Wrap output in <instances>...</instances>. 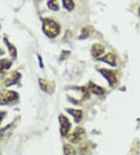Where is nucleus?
Returning a JSON list of instances; mask_svg holds the SVG:
<instances>
[{"mask_svg":"<svg viewBox=\"0 0 140 155\" xmlns=\"http://www.w3.org/2000/svg\"><path fill=\"white\" fill-rule=\"evenodd\" d=\"M43 31L49 38H54L60 33V26L53 20L46 19L43 22Z\"/></svg>","mask_w":140,"mask_h":155,"instance_id":"f257e3e1","label":"nucleus"},{"mask_svg":"<svg viewBox=\"0 0 140 155\" xmlns=\"http://www.w3.org/2000/svg\"><path fill=\"white\" fill-rule=\"evenodd\" d=\"M18 98V94L13 91L3 90L0 93V104H7Z\"/></svg>","mask_w":140,"mask_h":155,"instance_id":"f03ea898","label":"nucleus"},{"mask_svg":"<svg viewBox=\"0 0 140 155\" xmlns=\"http://www.w3.org/2000/svg\"><path fill=\"white\" fill-rule=\"evenodd\" d=\"M85 136V130L81 127H77L76 129L67 136L68 140L73 143H77L82 140Z\"/></svg>","mask_w":140,"mask_h":155,"instance_id":"7ed1b4c3","label":"nucleus"},{"mask_svg":"<svg viewBox=\"0 0 140 155\" xmlns=\"http://www.w3.org/2000/svg\"><path fill=\"white\" fill-rule=\"evenodd\" d=\"M58 119L60 123V133L62 136H68L69 130L71 129V123L67 117L64 115H60Z\"/></svg>","mask_w":140,"mask_h":155,"instance_id":"20e7f679","label":"nucleus"},{"mask_svg":"<svg viewBox=\"0 0 140 155\" xmlns=\"http://www.w3.org/2000/svg\"><path fill=\"white\" fill-rule=\"evenodd\" d=\"M99 71L107 80L110 86H114L115 85L116 82H117V78H116L115 74L114 73V71L107 70V69H101V70H99Z\"/></svg>","mask_w":140,"mask_h":155,"instance_id":"39448f33","label":"nucleus"},{"mask_svg":"<svg viewBox=\"0 0 140 155\" xmlns=\"http://www.w3.org/2000/svg\"><path fill=\"white\" fill-rule=\"evenodd\" d=\"M20 78V74H19V73H17V72H12V73L9 74L6 77V81H5L6 85H13V84L16 83L18 81Z\"/></svg>","mask_w":140,"mask_h":155,"instance_id":"423d86ee","label":"nucleus"},{"mask_svg":"<svg viewBox=\"0 0 140 155\" xmlns=\"http://www.w3.org/2000/svg\"><path fill=\"white\" fill-rule=\"evenodd\" d=\"M104 53V47L101 44L97 43L92 46L91 53L93 57H99L101 56L103 53Z\"/></svg>","mask_w":140,"mask_h":155,"instance_id":"0eeeda50","label":"nucleus"},{"mask_svg":"<svg viewBox=\"0 0 140 155\" xmlns=\"http://www.w3.org/2000/svg\"><path fill=\"white\" fill-rule=\"evenodd\" d=\"M100 61L108 64L110 66H116V57L111 53H109L99 59Z\"/></svg>","mask_w":140,"mask_h":155,"instance_id":"6e6552de","label":"nucleus"},{"mask_svg":"<svg viewBox=\"0 0 140 155\" xmlns=\"http://www.w3.org/2000/svg\"><path fill=\"white\" fill-rule=\"evenodd\" d=\"M67 111L69 112L73 117H74L76 122H80L82 117V111L81 110H76V109H67Z\"/></svg>","mask_w":140,"mask_h":155,"instance_id":"1a4fd4ad","label":"nucleus"},{"mask_svg":"<svg viewBox=\"0 0 140 155\" xmlns=\"http://www.w3.org/2000/svg\"><path fill=\"white\" fill-rule=\"evenodd\" d=\"M88 91H90L92 93L96 95H103L104 93V89H103V88L100 87V86L95 85V84L91 83V82L89 84Z\"/></svg>","mask_w":140,"mask_h":155,"instance_id":"9d476101","label":"nucleus"},{"mask_svg":"<svg viewBox=\"0 0 140 155\" xmlns=\"http://www.w3.org/2000/svg\"><path fill=\"white\" fill-rule=\"evenodd\" d=\"M11 61H8L6 59H2L0 60V73L5 72L6 71L9 70L11 67Z\"/></svg>","mask_w":140,"mask_h":155,"instance_id":"9b49d317","label":"nucleus"},{"mask_svg":"<svg viewBox=\"0 0 140 155\" xmlns=\"http://www.w3.org/2000/svg\"><path fill=\"white\" fill-rule=\"evenodd\" d=\"M39 85L41 89H42L45 92H49V90H51V85L49 83L48 81H46V80H44L42 78H40L39 79Z\"/></svg>","mask_w":140,"mask_h":155,"instance_id":"f8f14e48","label":"nucleus"},{"mask_svg":"<svg viewBox=\"0 0 140 155\" xmlns=\"http://www.w3.org/2000/svg\"><path fill=\"white\" fill-rule=\"evenodd\" d=\"M63 6L68 11H72L75 7V3L73 0H62Z\"/></svg>","mask_w":140,"mask_h":155,"instance_id":"ddd939ff","label":"nucleus"},{"mask_svg":"<svg viewBox=\"0 0 140 155\" xmlns=\"http://www.w3.org/2000/svg\"><path fill=\"white\" fill-rule=\"evenodd\" d=\"M64 153H65V155H76L74 148L69 144L65 145V147H64Z\"/></svg>","mask_w":140,"mask_h":155,"instance_id":"4468645a","label":"nucleus"},{"mask_svg":"<svg viewBox=\"0 0 140 155\" xmlns=\"http://www.w3.org/2000/svg\"><path fill=\"white\" fill-rule=\"evenodd\" d=\"M5 42H6V45H7V47L9 48V53H10L11 57H13V58L16 57V56H17V50H16L15 47H14L13 45H12L9 42H7V40L6 39H5Z\"/></svg>","mask_w":140,"mask_h":155,"instance_id":"2eb2a0df","label":"nucleus"},{"mask_svg":"<svg viewBox=\"0 0 140 155\" xmlns=\"http://www.w3.org/2000/svg\"><path fill=\"white\" fill-rule=\"evenodd\" d=\"M48 6L52 10H58V5L57 3V0H48Z\"/></svg>","mask_w":140,"mask_h":155,"instance_id":"dca6fc26","label":"nucleus"},{"mask_svg":"<svg viewBox=\"0 0 140 155\" xmlns=\"http://www.w3.org/2000/svg\"><path fill=\"white\" fill-rule=\"evenodd\" d=\"M90 28H86V27H85V28H83L82 29V35H81V36L79 37V38H81V39H84V38H86L88 37V36L90 35Z\"/></svg>","mask_w":140,"mask_h":155,"instance_id":"f3484780","label":"nucleus"},{"mask_svg":"<svg viewBox=\"0 0 140 155\" xmlns=\"http://www.w3.org/2000/svg\"><path fill=\"white\" fill-rule=\"evenodd\" d=\"M5 114H6L5 112H0V123L2 122V121L3 120L4 117H5Z\"/></svg>","mask_w":140,"mask_h":155,"instance_id":"a211bd4d","label":"nucleus"},{"mask_svg":"<svg viewBox=\"0 0 140 155\" xmlns=\"http://www.w3.org/2000/svg\"><path fill=\"white\" fill-rule=\"evenodd\" d=\"M138 14H139V16H140V8H139V10H138Z\"/></svg>","mask_w":140,"mask_h":155,"instance_id":"6ab92c4d","label":"nucleus"}]
</instances>
